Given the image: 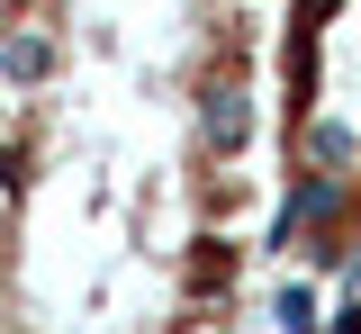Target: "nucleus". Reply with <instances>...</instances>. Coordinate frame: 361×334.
Masks as SVG:
<instances>
[{
    "instance_id": "2",
    "label": "nucleus",
    "mask_w": 361,
    "mask_h": 334,
    "mask_svg": "<svg viewBox=\"0 0 361 334\" xmlns=\"http://www.w3.org/2000/svg\"><path fill=\"white\" fill-rule=\"evenodd\" d=\"M298 163H307L316 181H343V172L361 163V136L334 127V118H316V127H298Z\"/></svg>"
},
{
    "instance_id": "5",
    "label": "nucleus",
    "mask_w": 361,
    "mask_h": 334,
    "mask_svg": "<svg viewBox=\"0 0 361 334\" xmlns=\"http://www.w3.org/2000/svg\"><path fill=\"white\" fill-rule=\"evenodd\" d=\"M334 9H343V0H298V37H307V27H325Z\"/></svg>"
},
{
    "instance_id": "1",
    "label": "nucleus",
    "mask_w": 361,
    "mask_h": 334,
    "mask_svg": "<svg viewBox=\"0 0 361 334\" xmlns=\"http://www.w3.org/2000/svg\"><path fill=\"white\" fill-rule=\"evenodd\" d=\"M199 136H208V154H235V144L253 136V99H244V73H208V82H199Z\"/></svg>"
},
{
    "instance_id": "4",
    "label": "nucleus",
    "mask_w": 361,
    "mask_h": 334,
    "mask_svg": "<svg viewBox=\"0 0 361 334\" xmlns=\"http://www.w3.org/2000/svg\"><path fill=\"white\" fill-rule=\"evenodd\" d=\"M271 316H280L289 334H316V326H325V316H316V289H280V298H271Z\"/></svg>"
},
{
    "instance_id": "3",
    "label": "nucleus",
    "mask_w": 361,
    "mask_h": 334,
    "mask_svg": "<svg viewBox=\"0 0 361 334\" xmlns=\"http://www.w3.org/2000/svg\"><path fill=\"white\" fill-rule=\"evenodd\" d=\"M0 73H9V82H45V73H54V37H45V27H9V37H0Z\"/></svg>"
},
{
    "instance_id": "6",
    "label": "nucleus",
    "mask_w": 361,
    "mask_h": 334,
    "mask_svg": "<svg viewBox=\"0 0 361 334\" xmlns=\"http://www.w3.org/2000/svg\"><path fill=\"white\" fill-rule=\"evenodd\" d=\"M334 334H361V307H334Z\"/></svg>"
}]
</instances>
